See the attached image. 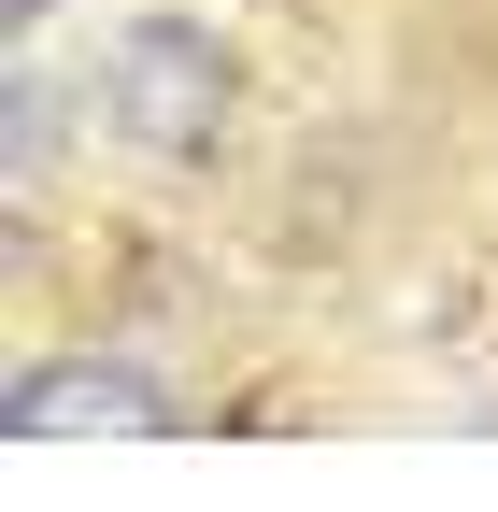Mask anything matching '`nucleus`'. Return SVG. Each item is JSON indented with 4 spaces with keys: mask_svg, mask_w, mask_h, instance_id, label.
<instances>
[{
    "mask_svg": "<svg viewBox=\"0 0 498 512\" xmlns=\"http://www.w3.org/2000/svg\"><path fill=\"white\" fill-rule=\"evenodd\" d=\"M0 427H15V441H157L171 399H157V370H129V356H29L15 399H0Z\"/></svg>",
    "mask_w": 498,
    "mask_h": 512,
    "instance_id": "f03ea898",
    "label": "nucleus"
},
{
    "mask_svg": "<svg viewBox=\"0 0 498 512\" xmlns=\"http://www.w3.org/2000/svg\"><path fill=\"white\" fill-rule=\"evenodd\" d=\"M242 114V57L200 29V15H129L100 57V128L129 143L143 171H200Z\"/></svg>",
    "mask_w": 498,
    "mask_h": 512,
    "instance_id": "f257e3e1",
    "label": "nucleus"
},
{
    "mask_svg": "<svg viewBox=\"0 0 498 512\" xmlns=\"http://www.w3.org/2000/svg\"><path fill=\"white\" fill-rule=\"evenodd\" d=\"M0 15H15V29H43V15H57V0H0Z\"/></svg>",
    "mask_w": 498,
    "mask_h": 512,
    "instance_id": "7ed1b4c3",
    "label": "nucleus"
}]
</instances>
